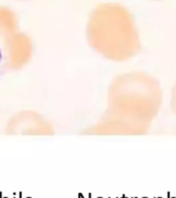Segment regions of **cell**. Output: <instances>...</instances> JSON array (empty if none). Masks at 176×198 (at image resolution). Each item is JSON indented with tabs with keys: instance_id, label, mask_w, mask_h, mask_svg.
<instances>
[{
	"instance_id": "4",
	"label": "cell",
	"mask_w": 176,
	"mask_h": 198,
	"mask_svg": "<svg viewBox=\"0 0 176 198\" xmlns=\"http://www.w3.org/2000/svg\"><path fill=\"white\" fill-rule=\"evenodd\" d=\"M1 61H2V53H1V50H0V65H1Z\"/></svg>"
},
{
	"instance_id": "2",
	"label": "cell",
	"mask_w": 176,
	"mask_h": 198,
	"mask_svg": "<svg viewBox=\"0 0 176 198\" xmlns=\"http://www.w3.org/2000/svg\"><path fill=\"white\" fill-rule=\"evenodd\" d=\"M88 36L93 48L112 61L132 59L142 48L134 16L120 3L95 7L89 19Z\"/></svg>"
},
{
	"instance_id": "5",
	"label": "cell",
	"mask_w": 176,
	"mask_h": 198,
	"mask_svg": "<svg viewBox=\"0 0 176 198\" xmlns=\"http://www.w3.org/2000/svg\"><path fill=\"white\" fill-rule=\"evenodd\" d=\"M155 1H160V0H155Z\"/></svg>"
},
{
	"instance_id": "1",
	"label": "cell",
	"mask_w": 176,
	"mask_h": 198,
	"mask_svg": "<svg viewBox=\"0 0 176 198\" xmlns=\"http://www.w3.org/2000/svg\"><path fill=\"white\" fill-rule=\"evenodd\" d=\"M163 104L161 83L144 71L115 76L108 89V108L100 121L101 134L143 135Z\"/></svg>"
},
{
	"instance_id": "3",
	"label": "cell",
	"mask_w": 176,
	"mask_h": 198,
	"mask_svg": "<svg viewBox=\"0 0 176 198\" xmlns=\"http://www.w3.org/2000/svg\"><path fill=\"white\" fill-rule=\"evenodd\" d=\"M170 105H171V110L172 112L175 114L176 116V83L174 84L173 88H172V92H171V102H170Z\"/></svg>"
}]
</instances>
